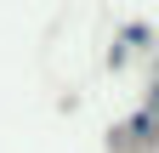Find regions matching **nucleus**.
Returning a JSON list of instances; mask_svg holds the SVG:
<instances>
[{"instance_id": "1", "label": "nucleus", "mask_w": 159, "mask_h": 153, "mask_svg": "<svg viewBox=\"0 0 159 153\" xmlns=\"http://www.w3.org/2000/svg\"><path fill=\"white\" fill-rule=\"evenodd\" d=\"M153 108H159V85H153Z\"/></svg>"}]
</instances>
